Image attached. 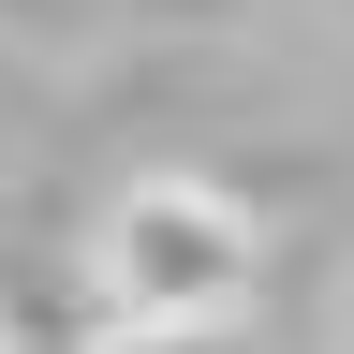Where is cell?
Listing matches in <instances>:
<instances>
[{
	"label": "cell",
	"instance_id": "6da1fadb",
	"mask_svg": "<svg viewBox=\"0 0 354 354\" xmlns=\"http://www.w3.org/2000/svg\"><path fill=\"white\" fill-rule=\"evenodd\" d=\"M104 310L118 325H236V295H251V207L236 192H207V177H133V192L104 207Z\"/></svg>",
	"mask_w": 354,
	"mask_h": 354
},
{
	"label": "cell",
	"instance_id": "7a4b0ae2",
	"mask_svg": "<svg viewBox=\"0 0 354 354\" xmlns=\"http://www.w3.org/2000/svg\"><path fill=\"white\" fill-rule=\"evenodd\" d=\"M88 354H221V325H118V339H88Z\"/></svg>",
	"mask_w": 354,
	"mask_h": 354
}]
</instances>
